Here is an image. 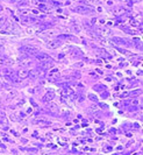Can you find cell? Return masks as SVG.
Returning a JSON list of instances; mask_svg holds the SVG:
<instances>
[{"mask_svg":"<svg viewBox=\"0 0 143 155\" xmlns=\"http://www.w3.org/2000/svg\"><path fill=\"white\" fill-rule=\"evenodd\" d=\"M34 124H38V125H48L49 122L45 120H34Z\"/></svg>","mask_w":143,"mask_h":155,"instance_id":"9","label":"cell"},{"mask_svg":"<svg viewBox=\"0 0 143 155\" xmlns=\"http://www.w3.org/2000/svg\"><path fill=\"white\" fill-rule=\"evenodd\" d=\"M36 58L38 60V61H41V62H50V61H52L51 58H50V56L49 55H47V54H43V53H37V55H36Z\"/></svg>","mask_w":143,"mask_h":155,"instance_id":"2","label":"cell"},{"mask_svg":"<svg viewBox=\"0 0 143 155\" xmlns=\"http://www.w3.org/2000/svg\"><path fill=\"white\" fill-rule=\"evenodd\" d=\"M33 13H34V14H38L40 11H38V10H33Z\"/></svg>","mask_w":143,"mask_h":155,"instance_id":"18","label":"cell"},{"mask_svg":"<svg viewBox=\"0 0 143 155\" xmlns=\"http://www.w3.org/2000/svg\"><path fill=\"white\" fill-rule=\"evenodd\" d=\"M6 61H7V58H6V57H0V63H5Z\"/></svg>","mask_w":143,"mask_h":155,"instance_id":"14","label":"cell"},{"mask_svg":"<svg viewBox=\"0 0 143 155\" xmlns=\"http://www.w3.org/2000/svg\"><path fill=\"white\" fill-rule=\"evenodd\" d=\"M27 4L28 3H25V1L23 3H19V6H27Z\"/></svg>","mask_w":143,"mask_h":155,"instance_id":"16","label":"cell"},{"mask_svg":"<svg viewBox=\"0 0 143 155\" xmlns=\"http://www.w3.org/2000/svg\"><path fill=\"white\" fill-rule=\"evenodd\" d=\"M48 76H49V79H56V78L59 76V70L58 69H56V68L51 69V70L49 71V75Z\"/></svg>","mask_w":143,"mask_h":155,"instance_id":"5","label":"cell"},{"mask_svg":"<svg viewBox=\"0 0 143 155\" xmlns=\"http://www.w3.org/2000/svg\"><path fill=\"white\" fill-rule=\"evenodd\" d=\"M29 11L28 10H20V14L22 15V17H26V15H28Z\"/></svg>","mask_w":143,"mask_h":155,"instance_id":"12","label":"cell"},{"mask_svg":"<svg viewBox=\"0 0 143 155\" xmlns=\"http://www.w3.org/2000/svg\"><path fill=\"white\" fill-rule=\"evenodd\" d=\"M4 43H5V41H4V40H0V47H3Z\"/></svg>","mask_w":143,"mask_h":155,"instance_id":"19","label":"cell"},{"mask_svg":"<svg viewBox=\"0 0 143 155\" xmlns=\"http://www.w3.org/2000/svg\"><path fill=\"white\" fill-rule=\"evenodd\" d=\"M3 51V47H0V53Z\"/></svg>","mask_w":143,"mask_h":155,"instance_id":"22","label":"cell"},{"mask_svg":"<svg viewBox=\"0 0 143 155\" xmlns=\"http://www.w3.org/2000/svg\"><path fill=\"white\" fill-rule=\"evenodd\" d=\"M116 149L117 150H122L123 149V147H122V146H119V147H116Z\"/></svg>","mask_w":143,"mask_h":155,"instance_id":"20","label":"cell"},{"mask_svg":"<svg viewBox=\"0 0 143 155\" xmlns=\"http://www.w3.org/2000/svg\"><path fill=\"white\" fill-rule=\"evenodd\" d=\"M112 150V147H105L104 148V152H110Z\"/></svg>","mask_w":143,"mask_h":155,"instance_id":"15","label":"cell"},{"mask_svg":"<svg viewBox=\"0 0 143 155\" xmlns=\"http://www.w3.org/2000/svg\"><path fill=\"white\" fill-rule=\"evenodd\" d=\"M29 75H30V71H28L27 69H20L18 71V77L20 79H26L27 77H29Z\"/></svg>","mask_w":143,"mask_h":155,"instance_id":"3","label":"cell"},{"mask_svg":"<svg viewBox=\"0 0 143 155\" xmlns=\"http://www.w3.org/2000/svg\"><path fill=\"white\" fill-rule=\"evenodd\" d=\"M21 50L28 55H37V49L35 47H31V46H25L21 48Z\"/></svg>","mask_w":143,"mask_h":155,"instance_id":"1","label":"cell"},{"mask_svg":"<svg viewBox=\"0 0 143 155\" xmlns=\"http://www.w3.org/2000/svg\"><path fill=\"white\" fill-rule=\"evenodd\" d=\"M6 22V17L5 15H0V26H3Z\"/></svg>","mask_w":143,"mask_h":155,"instance_id":"10","label":"cell"},{"mask_svg":"<svg viewBox=\"0 0 143 155\" xmlns=\"http://www.w3.org/2000/svg\"><path fill=\"white\" fill-rule=\"evenodd\" d=\"M87 97H89L92 101H98V97H97L96 94H93V93H89L87 94Z\"/></svg>","mask_w":143,"mask_h":155,"instance_id":"8","label":"cell"},{"mask_svg":"<svg viewBox=\"0 0 143 155\" xmlns=\"http://www.w3.org/2000/svg\"><path fill=\"white\" fill-rule=\"evenodd\" d=\"M1 87H4V84L1 82H0V89H1Z\"/></svg>","mask_w":143,"mask_h":155,"instance_id":"21","label":"cell"},{"mask_svg":"<svg viewBox=\"0 0 143 155\" xmlns=\"http://www.w3.org/2000/svg\"><path fill=\"white\" fill-rule=\"evenodd\" d=\"M87 11L89 10H87L85 6H78V7L76 8V12H79V13H86Z\"/></svg>","mask_w":143,"mask_h":155,"instance_id":"7","label":"cell"},{"mask_svg":"<svg viewBox=\"0 0 143 155\" xmlns=\"http://www.w3.org/2000/svg\"><path fill=\"white\" fill-rule=\"evenodd\" d=\"M33 29H31V28H28V29H27V33H29V34H31V33H33Z\"/></svg>","mask_w":143,"mask_h":155,"instance_id":"17","label":"cell"},{"mask_svg":"<svg viewBox=\"0 0 143 155\" xmlns=\"http://www.w3.org/2000/svg\"><path fill=\"white\" fill-rule=\"evenodd\" d=\"M130 25H131V26H134V27L138 26V24H137V22L135 21V20H131V21H130Z\"/></svg>","mask_w":143,"mask_h":155,"instance_id":"13","label":"cell"},{"mask_svg":"<svg viewBox=\"0 0 143 155\" xmlns=\"http://www.w3.org/2000/svg\"><path fill=\"white\" fill-rule=\"evenodd\" d=\"M61 46V42L57 40H52V41H49V42L47 43V47L50 48V49H55V48L59 47Z\"/></svg>","mask_w":143,"mask_h":155,"instance_id":"6","label":"cell"},{"mask_svg":"<svg viewBox=\"0 0 143 155\" xmlns=\"http://www.w3.org/2000/svg\"><path fill=\"white\" fill-rule=\"evenodd\" d=\"M54 98H55V93H54V92H50L49 91V92H47V93L43 96L42 100L44 101V103H49V101H51Z\"/></svg>","mask_w":143,"mask_h":155,"instance_id":"4","label":"cell"},{"mask_svg":"<svg viewBox=\"0 0 143 155\" xmlns=\"http://www.w3.org/2000/svg\"><path fill=\"white\" fill-rule=\"evenodd\" d=\"M133 155H137V154H133Z\"/></svg>","mask_w":143,"mask_h":155,"instance_id":"23","label":"cell"},{"mask_svg":"<svg viewBox=\"0 0 143 155\" xmlns=\"http://www.w3.org/2000/svg\"><path fill=\"white\" fill-rule=\"evenodd\" d=\"M38 11H47V6L44 4H38Z\"/></svg>","mask_w":143,"mask_h":155,"instance_id":"11","label":"cell"}]
</instances>
